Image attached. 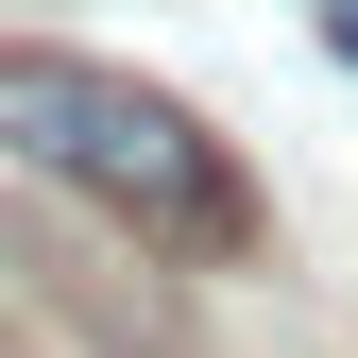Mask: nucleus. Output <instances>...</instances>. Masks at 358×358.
<instances>
[{
  "label": "nucleus",
  "instance_id": "obj_2",
  "mask_svg": "<svg viewBox=\"0 0 358 358\" xmlns=\"http://www.w3.org/2000/svg\"><path fill=\"white\" fill-rule=\"evenodd\" d=\"M324 52H341V69H358V0H324Z\"/></svg>",
  "mask_w": 358,
  "mask_h": 358
},
{
  "label": "nucleus",
  "instance_id": "obj_1",
  "mask_svg": "<svg viewBox=\"0 0 358 358\" xmlns=\"http://www.w3.org/2000/svg\"><path fill=\"white\" fill-rule=\"evenodd\" d=\"M0 154L52 171V188H85L103 222H137L154 256H239L256 239L239 154H222L171 85L103 69V52H0Z\"/></svg>",
  "mask_w": 358,
  "mask_h": 358
}]
</instances>
